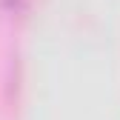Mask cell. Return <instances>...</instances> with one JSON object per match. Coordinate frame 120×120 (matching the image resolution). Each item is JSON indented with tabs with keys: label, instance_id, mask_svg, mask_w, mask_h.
<instances>
[{
	"label": "cell",
	"instance_id": "cell-1",
	"mask_svg": "<svg viewBox=\"0 0 120 120\" xmlns=\"http://www.w3.org/2000/svg\"><path fill=\"white\" fill-rule=\"evenodd\" d=\"M3 3H9V6H17V0H3Z\"/></svg>",
	"mask_w": 120,
	"mask_h": 120
}]
</instances>
